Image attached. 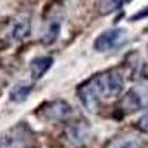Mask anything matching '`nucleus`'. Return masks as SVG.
I'll return each instance as SVG.
<instances>
[{"instance_id":"f257e3e1","label":"nucleus","mask_w":148,"mask_h":148,"mask_svg":"<svg viewBox=\"0 0 148 148\" xmlns=\"http://www.w3.org/2000/svg\"><path fill=\"white\" fill-rule=\"evenodd\" d=\"M123 84L125 80L120 71H104L80 86L79 98L86 110L90 113H96L105 98H114L121 93Z\"/></svg>"},{"instance_id":"f03ea898","label":"nucleus","mask_w":148,"mask_h":148,"mask_svg":"<svg viewBox=\"0 0 148 148\" xmlns=\"http://www.w3.org/2000/svg\"><path fill=\"white\" fill-rule=\"evenodd\" d=\"M0 148H37V139L25 123H18L0 133Z\"/></svg>"},{"instance_id":"7ed1b4c3","label":"nucleus","mask_w":148,"mask_h":148,"mask_svg":"<svg viewBox=\"0 0 148 148\" xmlns=\"http://www.w3.org/2000/svg\"><path fill=\"white\" fill-rule=\"evenodd\" d=\"M39 113L42 117H45L46 120H52V121H65L71 117L73 110L70 107V104L64 99H55L51 102H45Z\"/></svg>"},{"instance_id":"20e7f679","label":"nucleus","mask_w":148,"mask_h":148,"mask_svg":"<svg viewBox=\"0 0 148 148\" xmlns=\"http://www.w3.org/2000/svg\"><path fill=\"white\" fill-rule=\"evenodd\" d=\"M126 39V31L123 28H110L96 37L93 47L98 52H108L119 47Z\"/></svg>"},{"instance_id":"39448f33","label":"nucleus","mask_w":148,"mask_h":148,"mask_svg":"<svg viewBox=\"0 0 148 148\" xmlns=\"http://www.w3.org/2000/svg\"><path fill=\"white\" fill-rule=\"evenodd\" d=\"M148 105V84L132 88L123 99L121 108L126 113H133Z\"/></svg>"},{"instance_id":"423d86ee","label":"nucleus","mask_w":148,"mask_h":148,"mask_svg":"<svg viewBox=\"0 0 148 148\" xmlns=\"http://www.w3.org/2000/svg\"><path fill=\"white\" fill-rule=\"evenodd\" d=\"M65 136L73 147H83L90 139V126L84 120H76L74 123L67 126Z\"/></svg>"},{"instance_id":"0eeeda50","label":"nucleus","mask_w":148,"mask_h":148,"mask_svg":"<svg viewBox=\"0 0 148 148\" xmlns=\"http://www.w3.org/2000/svg\"><path fill=\"white\" fill-rule=\"evenodd\" d=\"M31 33V16L30 14H21L14 19V24H12L10 28V36L14 40H24L27 39Z\"/></svg>"},{"instance_id":"6e6552de","label":"nucleus","mask_w":148,"mask_h":148,"mask_svg":"<svg viewBox=\"0 0 148 148\" xmlns=\"http://www.w3.org/2000/svg\"><path fill=\"white\" fill-rule=\"evenodd\" d=\"M53 64L52 56H37L30 62V74L33 80H40L51 70Z\"/></svg>"},{"instance_id":"1a4fd4ad","label":"nucleus","mask_w":148,"mask_h":148,"mask_svg":"<svg viewBox=\"0 0 148 148\" xmlns=\"http://www.w3.org/2000/svg\"><path fill=\"white\" fill-rule=\"evenodd\" d=\"M59 33H61V19L59 18H53L49 21L47 27L43 33V37H42V42L43 45H52L56 42V39L59 37Z\"/></svg>"},{"instance_id":"9d476101","label":"nucleus","mask_w":148,"mask_h":148,"mask_svg":"<svg viewBox=\"0 0 148 148\" xmlns=\"http://www.w3.org/2000/svg\"><path fill=\"white\" fill-rule=\"evenodd\" d=\"M33 90V86L31 84H27V83H16L14 88H12L10 90V101H14V102H24L27 99V98L30 96Z\"/></svg>"},{"instance_id":"9b49d317","label":"nucleus","mask_w":148,"mask_h":148,"mask_svg":"<svg viewBox=\"0 0 148 148\" xmlns=\"http://www.w3.org/2000/svg\"><path fill=\"white\" fill-rule=\"evenodd\" d=\"M141 147V141L136 136H119L116 139H113L107 148H139Z\"/></svg>"},{"instance_id":"f8f14e48","label":"nucleus","mask_w":148,"mask_h":148,"mask_svg":"<svg viewBox=\"0 0 148 148\" xmlns=\"http://www.w3.org/2000/svg\"><path fill=\"white\" fill-rule=\"evenodd\" d=\"M127 0H99V12L102 15L111 14V12L117 10Z\"/></svg>"},{"instance_id":"ddd939ff","label":"nucleus","mask_w":148,"mask_h":148,"mask_svg":"<svg viewBox=\"0 0 148 148\" xmlns=\"http://www.w3.org/2000/svg\"><path fill=\"white\" fill-rule=\"evenodd\" d=\"M138 126H139V129L142 130V132H145V133H148V111L147 113L139 119V121H138Z\"/></svg>"}]
</instances>
